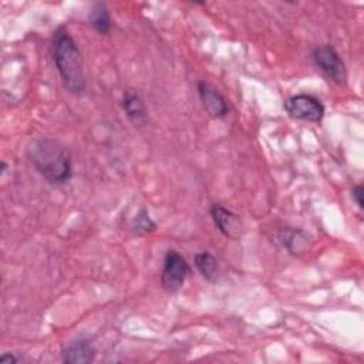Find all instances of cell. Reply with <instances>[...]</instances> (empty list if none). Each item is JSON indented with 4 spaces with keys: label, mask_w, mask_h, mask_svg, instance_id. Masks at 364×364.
Segmentation results:
<instances>
[{
    "label": "cell",
    "mask_w": 364,
    "mask_h": 364,
    "mask_svg": "<svg viewBox=\"0 0 364 364\" xmlns=\"http://www.w3.org/2000/svg\"><path fill=\"white\" fill-rule=\"evenodd\" d=\"M363 195H364V189L361 185H355L353 189H351V196L354 199V202L357 203V206L360 209L364 208V203H363Z\"/></svg>",
    "instance_id": "14"
},
{
    "label": "cell",
    "mask_w": 364,
    "mask_h": 364,
    "mask_svg": "<svg viewBox=\"0 0 364 364\" xmlns=\"http://www.w3.org/2000/svg\"><path fill=\"white\" fill-rule=\"evenodd\" d=\"M51 53L64 88L75 95L82 94L85 91L87 81L81 53L73 36L64 27H58L53 34Z\"/></svg>",
    "instance_id": "2"
},
{
    "label": "cell",
    "mask_w": 364,
    "mask_h": 364,
    "mask_svg": "<svg viewBox=\"0 0 364 364\" xmlns=\"http://www.w3.org/2000/svg\"><path fill=\"white\" fill-rule=\"evenodd\" d=\"M0 363L1 364H14V363H17V358L11 353H4L0 357Z\"/></svg>",
    "instance_id": "15"
},
{
    "label": "cell",
    "mask_w": 364,
    "mask_h": 364,
    "mask_svg": "<svg viewBox=\"0 0 364 364\" xmlns=\"http://www.w3.org/2000/svg\"><path fill=\"white\" fill-rule=\"evenodd\" d=\"M189 272H191V267H189L188 262L185 260V257L175 250H169L165 255L164 267H162V273H161L162 287L168 293L178 291L182 287V284L185 283Z\"/></svg>",
    "instance_id": "4"
},
{
    "label": "cell",
    "mask_w": 364,
    "mask_h": 364,
    "mask_svg": "<svg viewBox=\"0 0 364 364\" xmlns=\"http://www.w3.org/2000/svg\"><path fill=\"white\" fill-rule=\"evenodd\" d=\"M198 94L200 102L206 112L213 118H222L229 112L226 98L219 92V90L210 82L202 80L198 82Z\"/></svg>",
    "instance_id": "7"
},
{
    "label": "cell",
    "mask_w": 364,
    "mask_h": 364,
    "mask_svg": "<svg viewBox=\"0 0 364 364\" xmlns=\"http://www.w3.org/2000/svg\"><path fill=\"white\" fill-rule=\"evenodd\" d=\"M210 216L213 223L216 225V228L219 229V232L229 237V239H239L243 230V225L242 220L239 218V215H236L235 212H232L230 209L215 203L210 206Z\"/></svg>",
    "instance_id": "6"
},
{
    "label": "cell",
    "mask_w": 364,
    "mask_h": 364,
    "mask_svg": "<svg viewBox=\"0 0 364 364\" xmlns=\"http://www.w3.org/2000/svg\"><path fill=\"white\" fill-rule=\"evenodd\" d=\"M95 357V348L87 340H75L63 350V361L67 364H88Z\"/></svg>",
    "instance_id": "8"
},
{
    "label": "cell",
    "mask_w": 364,
    "mask_h": 364,
    "mask_svg": "<svg viewBox=\"0 0 364 364\" xmlns=\"http://www.w3.org/2000/svg\"><path fill=\"white\" fill-rule=\"evenodd\" d=\"M132 228L136 233H148V232H152L155 230L156 225L155 222L149 218L148 212L145 209H142L132 220Z\"/></svg>",
    "instance_id": "13"
},
{
    "label": "cell",
    "mask_w": 364,
    "mask_h": 364,
    "mask_svg": "<svg viewBox=\"0 0 364 364\" xmlns=\"http://www.w3.org/2000/svg\"><path fill=\"white\" fill-rule=\"evenodd\" d=\"M313 60L317 68L327 77L330 81L343 85L347 81V68L340 54L333 46L323 44L317 46L313 50Z\"/></svg>",
    "instance_id": "3"
},
{
    "label": "cell",
    "mask_w": 364,
    "mask_h": 364,
    "mask_svg": "<svg viewBox=\"0 0 364 364\" xmlns=\"http://www.w3.org/2000/svg\"><path fill=\"white\" fill-rule=\"evenodd\" d=\"M195 266L199 273L209 282H216L219 276V263L209 252H200L195 256Z\"/></svg>",
    "instance_id": "11"
},
{
    "label": "cell",
    "mask_w": 364,
    "mask_h": 364,
    "mask_svg": "<svg viewBox=\"0 0 364 364\" xmlns=\"http://www.w3.org/2000/svg\"><path fill=\"white\" fill-rule=\"evenodd\" d=\"M286 112L294 118L309 122H320L324 117V105L310 94H297L284 101Z\"/></svg>",
    "instance_id": "5"
},
{
    "label": "cell",
    "mask_w": 364,
    "mask_h": 364,
    "mask_svg": "<svg viewBox=\"0 0 364 364\" xmlns=\"http://www.w3.org/2000/svg\"><path fill=\"white\" fill-rule=\"evenodd\" d=\"M307 239V233L301 229H286L280 232V242L293 255H299L306 250Z\"/></svg>",
    "instance_id": "10"
},
{
    "label": "cell",
    "mask_w": 364,
    "mask_h": 364,
    "mask_svg": "<svg viewBox=\"0 0 364 364\" xmlns=\"http://www.w3.org/2000/svg\"><path fill=\"white\" fill-rule=\"evenodd\" d=\"M121 104H122V108H124L128 119L134 125L141 127L146 122V108H145L142 98L136 92L127 90L122 95Z\"/></svg>",
    "instance_id": "9"
},
{
    "label": "cell",
    "mask_w": 364,
    "mask_h": 364,
    "mask_svg": "<svg viewBox=\"0 0 364 364\" xmlns=\"http://www.w3.org/2000/svg\"><path fill=\"white\" fill-rule=\"evenodd\" d=\"M26 155L36 171L48 183L63 185L71 179V155L58 141L47 136L34 138L28 142Z\"/></svg>",
    "instance_id": "1"
},
{
    "label": "cell",
    "mask_w": 364,
    "mask_h": 364,
    "mask_svg": "<svg viewBox=\"0 0 364 364\" xmlns=\"http://www.w3.org/2000/svg\"><path fill=\"white\" fill-rule=\"evenodd\" d=\"M90 23L100 34H108L111 30V18L105 3H94L90 10Z\"/></svg>",
    "instance_id": "12"
}]
</instances>
